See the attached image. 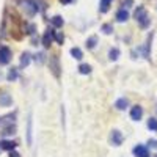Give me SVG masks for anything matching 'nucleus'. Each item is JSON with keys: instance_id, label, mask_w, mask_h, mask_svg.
Returning <instances> with one entry per match:
<instances>
[{"instance_id": "nucleus-5", "label": "nucleus", "mask_w": 157, "mask_h": 157, "mask_svg": "<svg viewBox=\"0 0 157 157\" xmlns=\"http://www.w3.org/2000/svg\"><path fill=\"white\" fill-rule=\"evenodd\" d=\"M54 39H55V32L49 29V30L44 33V36H43V46H44V47H49Z\"/></svg>"}, {"instance_id": "nucleus-26", "label": "nucleus", "mask_w": 157, "mask_h": 157, "mask_svg": "<svg viewBox=\"0 0 157 157\" xmlns=\"http://www.w3.org/2000/svg\"><path fill=\"white\" fill-rule=\"evenodd\" d=\"M148 146H149V148H152V149H155V148H157V140H155V138H149Z\"/></svg>"}, {"instance_id": "nucleus-24", "label": "nucleus", "mask_w": 157, "mask_h": 157, "mask_svg": "<svg viewBox=\"0 0 157 157\" xmlns=\"http://www.w3.org/2000/svg\"><path fill=\"white\" fill-rule=\"evenodd\" d=\"M101 32H104L105 35H110V33L113 32V27H112L110 24H104L102 27H101Z\"/></svg>"}, {"instance_id": "nucleus-18", "label": "nucleus", "mask_w": 157, "mask_h": 157, "mask_svg": "<svg viewBox=\"0 0 157 157\" xmlns=\"http://www.w3.org/2000/svg\"><path fill=\"white\" fill-rule=\"evenodd\" d=\"M71 55L75 58V60H82V57H83V52L78 49V47H72L71 49Z\"/></svg>"}, {"instance_id": "nucleus-23", "label": "nucleus", "mask_w": 157, "mask_h": 157, "mask_svg": "<svg viewBox=\"0 0 157 157\" xmlns=\"http://www.w3.org/2000/svg\"><path fill=\"white\" fill-rule=\"evenodd\" d=\"M148 127H149L151 130H154V132H157V120H155V118H149Z\"/></svg>"}, {"instance_id": "nucleus-29", "label": "nucleus", "mask_w": 157, "mask_h": 157, "mask_svg": "<svg viewBox=\"0 0 157 157\" xmlns=\"http://www.w3.org/2000/svg\"><path fill=\"white\" fill-rule=\"evenodd\" d=\"M10 157H21V154L16 152V151H11V152H10Z\"/></svg>"}, {"instance_id": "nucleus-30", "label": "nucleus", "mask_w": 157, "mask_h": 157, "mask_svg": "<svg viewBox=\"0 0 157 157\" xmlns=\"http://www.w3.org/2000/svg\"><path fill=\"white\" fill-rule=\"evenodd\" d=\"M60 2H61L63 5H68V3H71V2H74V0H60Z\"/></svg>"}, {"instance_id": "nucleus-15", "label": "nucleus", "mask_w": 157, "mask_h": 157, "mask_svg": "<svg viewBox=\"0 0 157 157\" xmlns=\"http://www.w3.org/2000/svg\"><path fill=\"white\" fill-rule=\"evenodd\" d=\"M17 75H19L17 69H16V68H11V69L8 71V74H6V78H8V82H14L16 78H17Z\"/></svg>"}, {"instance_id": "nucleus-6", "label": "nucleus", "mask_w": 157, "mask_h": 157, "mask_svg": "<svg viewBox=\"0 0 157 157\" xmlns=\"http://www.w3.org/2000/svg\"><path fill=\"white\" fill-rule=\"evenodd\" d=\"M50 69L54 72V75L58 78L60 77V61H58V57H52L50 58Z\"/></svg>"}, {"instance_id": "nucleus-22", "label": "nucleus", "mask_w": 157, "mask_h": 157, "mask_svg": "<svg viewBox=\"0 0 157 157\" xmlns=\"http://www.w3.org/2000/svg\"><path fill=\"white\" fill-rule=\"evenodd\" d=\"M78 72H80V74H90L91 72V66L86 64V63H82L80 66H78Z\"/></svg>"}, {"instance_id": "nucleus-1", "label": "nucleus", "mask_w": 157, "mask_h": 157, "mask_svg": "<svg viewBox=\"0 0 157 157\" xmlns=\"http://www.w3.org/2000/svg\"><path fill=\"white\" fill-rule=\"evenodd\" d=\"M134 17L137 19V22L141 25L143 29H146L148 25L151 24V19H149V16H148V11H146V8L143 6V5H140V6L135 10V13H134Z\"/></svg>"}, {"instance_id": "nucleus-20", "label": "nucleus", "mask_w": 157, "mask_h": 157, "mask_svg": "<svg viewBox=\"0 0 157 157\" xmlns=\"http://www.w3.org/2000/svg\"><path fill=\"white\" fill-rule=\"evenodd\" d=\"M112 3V0H101V6H99V11L101 13H107L109 11V6Z\"/></svg>"}, {"instance_id": "nucleus-16", "label": "nucleus", "mask_w": 157, "mask_h": 157, "mask_svg": "<svg viewBox=\"0 0 157 157\" xmlns=\"http://www.w3.org/2000/svg\"><path fill=\"white\" fill-rule=\"evenodd\" d=\"M50 22H52V25H54L55 29L63 27V17H61V16H54V17L50 19Z\"/></svg>"}, {"instance_id": "nucleus-17", "label": "nucleus", "mask_w": 157, "mask_h": 157, "mask_svg": "<svg viewBox=\"0 0 157 157\" xmlns=\"http://www.w3.org/2000/svg\"><path fill=\"white\" fill-rule=\"evenodd\" d=\"M96 44H98V36H96V35L90 36V38L86 39V47H88V49H94Z\"/></svg>"}, {"instance_id": "nucleus-11", "label": "nucleus", "mask_w": 157, "mask_h": 157, "mask_svg": "<svg viewBox=\"0 0 157 157\" xmlns=\"http://www.w3.org/2000/svg\"><path fill=\"white\" fill-rule=\"evenodd\" d=\"M151 41H152V33L148 36V41H146V44L141 47V50H143V57H145V58H148V60H149V49H151Z\"/></svg>"}, {"instance_id": "nucleus-3", "label": "nucleus", "mask_w": 157, "mask_h": 157, "mask_svg": "<svg viewBox=\"0 0 157 157\" xmlns=\"http://www.w3.org/2000/svg\"><path fill=\"white\" fill-rule=\"evenodd\" d=\"M21 5H22V8H24V10H27V13H29L30 16H33L35 13L38 11V6H36V3L30 2V0H21Z\"/></svg>"}, {"instance_id": "nucleus-21", "label": "nucleus", "mask_w": 157, "mask_h": 157, "mask_svg": "<svg viewBox=\"0 0 157 157\" xmlns=\"http://www.w3.org/2000/svg\"><path fill=\"white\" fill-rule=\"evenodd\" d=\"M118 57H120V49H116V47L110 49V52H109V58H110L112 61H115V60H118Z\"/></svg>"}, {"instance_id": "nucleus-8", "label": "nucleus", "mask_w": 157, "mask_h": 157, "mask_svg": "<svg viewBox=\"0 0 157 157\" xmlns=\"http://www.w3.org/2000/svg\"><path fill=\"white\" fill-rule=\"evenodd\" d=\"M134 154H135V157H149L148 148L143 146V145H137V146L134 148Z\"/></svg>"}, {"instance_id": "nucleus-4", "label": "nucleus", "mask_w": 157, "mask_h": 157, "mask_svg": "<svg viewBox=\"0 0 157 157\" xmlns=\"http://www.w3.org/2000/svg\"><path fill=\"white\" fill-rule=\"evenodd\" d=\"M123 140H124V137H123V134L120 132V130H113L112 135H110V143L113 146H120L123 143Z\"/></svg>"}, {"instance_id": "nucleus-28", "label": "nucleus", "mask_w": 157, "mask_h": 157, "mask_svg": "<svg viewBox=\"0 0 157 157\" xmlns=\"http://www.w3.org/2000/svg\"><path fill=\"white\" fill-rule=\"evenodd\" d=\"M44 57H46L44 54H38V55H36V61H39V63H43V61H44Z\"/></svg>"}, {"instance_id": "nucleus-10", "label": "nucleus", "mask_w": 157, "mask_h": 157, "mask_svg": "<svg viewBox=\"0 0 157 157\" xmlns=\"http://www.w3.org/2000/svg\"><path fill=\"white\" fill-rule=\"evenodd\" d=\"M16 143L14 141H11V140H2V141H0V149H6V151H14L16 149Z\"/></svg>"}, {"instance_id": "nucleus-27", "label": "nucleus", "mask_w": 157, "mask_h": 157, "mask_svg": "<svg viewBox=\"0 0 157 157\" xmlns=\"http://www.w3.org/2000/svg\"><path fill=\"white\" fill-rule=\"evenodd\" d=\"M132 5H134V0H124V2H123L124 10H126V8H129V6H132Z\"/></svg>"}, {"instance_id": "nucleus-31", "label": "nucleus", "mask_w": 157, "mask_h": 157, "mask_svg": "<svg viewBox=\"0 0 157 157\" xmlns=\"http://www.w3.org/2000/svg\"><path fill=\"white\" fill-rule=\"evenodd\" d=\"M155 157H157V155H155Z\"/></svg>"}, {"instance_id": "nucleus-19", "label": "nucleus", "mask_w": 157, "mask_h": 157, "mask_svg": "<svg viewBox=\"0 0 157 157\" xmlns=\"http://www.w3.org/2000/svg\"><path fill=\"white\" fill-rule=\"evenodd\" d=\"M32 126H33V121H32V116L29 118V127H27V143L29 145H32V141H33V138H32Z\"/></svg>"}, {"instance_id": "nucleus-25", "label": "nucleus", "mask_w": 157, "mask_h": 157, "mask_svg": "<svg viewBox=\"0 0 157 157\" xmlns=\"http://www.w3.org/2000/svg\"><path fill=\"white\" fill-rule=\"evenodd\" d=\"M55 41H57L58 44H63V41H64V35L60 33V32H55Z\"/></svg>"}, {"instance_id": "nucleus-2", "label": "nucleus", "mask_w": 157, "mask_h": 157, "mask_svg": "<svg viewBox=\"0 0 157 157\" xmlns=\"http://www.w3.org/2000/svg\"><path fill=\"white\" fill-rule=\"evenodd\" d=\"M11 61V50L6 46L0 47V64H8Z\"/></svg>"}, {"instance_id": "nucleus-13", "label": "nucleus", "mask_w": 157, "mask_h": 157, "mask_svg": "<svg viewBox=\"0 0 157 157\" xmlns=\"http://www.w3.org/2000/svg\"><path fill=\"white\" fill-rule=\"evenodd\" d=\"M127 19H129V13H127V10L121 8L120 11L116 13V21H118V22H126Z\"/></svg>"}, {"instance_id": "nucleus-14", "label": "nucleus", "mask_w": 157, "mask_h": 157, "mask_svg": "<svg viewBox=\"0 0 157 157\" xmlns=\"http://www.w3.org/2000/svg\"><path fill=\"white\" fill-rule=\"evenodd\" d=\"M127 105H129V101H127L126 98H121V99H118V101L115 102V107H116L118 110H126Z\"/></svg>"}, {"instance_id": "nucleus-7", "label": "nucleus", "mask_w": 157, "mask_h": 157, "mask_svg": "<svg viewBox=\"0 0 157 157\" xmlns=\"http://www.w3.org/2000/svg\"><path fill=\"white\" fill-rule=\"evenodd\" d=\"M13 104V98L6 93V91H2L0 93V105L2 107H10Z\"/></svg>"}, {"instance_id": "nucleus-9", "label": "nucleus", "mask_w": 157, "mask_h": 157, "mask_svg": "<svg viewBox=\"0 0 157 157\" xmlns=\"http://www.w3.org/2000/svg\"><path fill=\"white\" fill-rule=\"evenodd\" d=\"M141 116H143V109H141L140 105L132 107V110H130V118H132L134 121H140Z\"/></svg>"}, {"instance_id": "nucleus-12", "label": "nucleus", "mask_w": 157, "mask_h": 157, "mask_svg": "<svg viewBox=\"0 0 157 157\" xmlns=\"http://www.w3.org/2000/svg\"><path fill=\"white\" fill-rule=\"evenodd\" d=\"M32 61V55L29 54V52H24V54L21 55V68H27L29 64Z\"/></svg>"}]
</instances>
